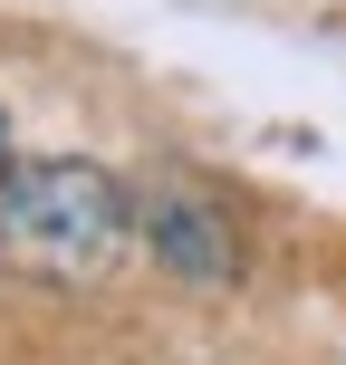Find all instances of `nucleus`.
Masks as SVG:
<instances>
[{"instance_id":"f257e3e1","label":"nucleus","mask_w":346,"mask_h":365,"mask_svg":"<svg viewBox=\"0 0 346 365\" xmlns=\"http://www.w3.org/2000/svg\"><path fill=\"white\" fill-rule=\"evenodd\" d=\"M135 192L96 154H10L0 173V269L39 289H87L126 259Z\"/></svg>"},{"instance_id":"f03ea898","label":"nucleus","mask_w":346,"mask_h":365,"mask_svg":"<svg viewBox=\"0 0 346 365\" xmlns=\"http://www.w3.org/2000/svg\"><path fill=\"white\" fill-rule=\"evenodd\" d=\"M135 240L154 250V269H173L183 289H231L240 279V240H231V212L193 182H145L135 192Z\"/></svg>"},{"instance_id":"7ed1b4c3","label":"nucleus","mask_w":346,"mask_h":365,"mask_svg":"<svg viewBox=\"0 0 346 365\" xmlns=\"http://www.w3.org/2000/svg\"><path fill=\"white\" fill-rule=\"evenodd\" d=\"M0 173H10V115H0Z\"/></svg>"}]
</instances>
